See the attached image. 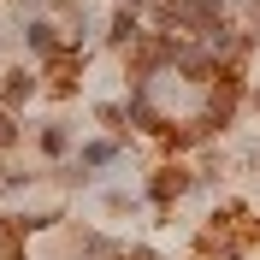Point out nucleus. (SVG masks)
Listing matches in <instances>:
<instances>
[{"instance_id": "12", "label": "nucleus", "mask_w": 260, "mask_h": 260, "mask_svg": "<svg viewBox=\"0 0 260 260\" xmlns=\"http://www.w3.org/2000/svg\"><path fill=\"white\" fill-rule=\"evenodd\" d=\"M254 107H260V95H254Z\"/></svg>"}, {"instance_id": "7", "label": "nucleus", "mask_w": 260, "mask_h": 260, "mask_svg": "<svg viewBox=\"0 0 260 260\" xmlns=\"http://www.w3.org/2000/svg\"><path fill=\"white\" fill-rule=\"evenodd\" d=\"M30 95H36V77H30V71H6V107H24Z\"/></svg>"}, {"instance_id": "11", "label": "nucleus", "mask_w": 260, "mask_h": 260, "mask_svg": "<svg viewBox=\"0 0 260 260\" xmlns=\"http://www.w3.org/2000/svg\"><path fill=\"white\" fill-rule=\"evenodd\" d=\"M118 6H130V12H136V6H142V0H118Z\"/></svg>"}, {"instance_id": "8", "label": "nucleus", "mask_w": 260, "mask_h": 260, "mask_svg": "<svg viewBox=\"0 0 260 260\" xmlns=\"http://www.w3.org/2000/svg\"><path fill=\"white\" fill-rule=\"evenodd\" d=\"M107 160H118V142H83L77 154V166H107Z\"/></svg>"}, {"instance_id": "2", "label": "nucleus", "mask_w": 260, "mask_h": 260, "mask_svg": "<svg viewBox=\"0 0 260 260\" xmlns=\"http://www.w3.org/2000/svg\"><path fill=\"white\" fill-rule=\"evenodd\" d=\"M189 172H183V166H166V172H160V178H154V183H148V195H154V201H160V207H166V201H178V195L183 189H189Z\"/></svg>"}, {"instance_id": "9", "label": "nucleus", "mask_w": 260, "mask_h": 260, "mask_svg": "<svg viewBox=\"0 0 260 260\" xmlns=\"http://www.w3.org/2000/svg\"><path fill=\"white\" fill-rule=\"evenodd\" d=\"M65 148H71V136H65L59 124H48V130H42V154H65Z\"/></svg>"}, {"instance_id": "5", "label": "nucleus", "mask_w": 260, "mask_h": 260, "mask_svg": "<svg viewBox=\"0 0 260 260\" xmlns=\"http://www.w3.org/2000/svg\"><path fill=\"white\" fill-rule=\"evenodd\" d=\"M136 36H142V24H136V12H130V6H118V18H113V30H107V42H113V48H130Z\"/></svg>"}, {"instance_id": "4", "label": "nucleus", "mask_w": 260, "mask_h": 260, "mask_svg": "<svg viewBox=\"0 0 260 260\" xmlns=\"http://www.w3.org/2000/svg\"><path fill=\"white\" fill-rule=\"evenodd\" d=\"M24 42H30V48H36V53H42V59H53V53H59V48H65V36H59V30H53V24H42V18H36L30 30H24Z\"/></svg>"}, {"instance_id": "6", "label": "nucleus", "mask_w": 260, "mask_h": 260, "mask_svg": "<svg viewBox=\"0 0 260 260\" xmlns=\"http://www.w3.org/2000/svg\"><path fill=\"white\" fill-rule=\"evenodd\" d=\"M118 254H124V248H118L113 237H83L77 243V260H118Z\"/></svg>"}, {"instance_id": "10", "label": "nucleus", "mask_w": 260, "mask_h": 260, "mask_svg": "<svg viewBox=\"0 0 260 260\" xmlns=\"http://www.w3.org/2000/svg\"><path fill=\"white\" fill-rule=\"evenodd\" d=\"M12 136H18V118H12V113H6V107H0V148L12 142Z\"/></svg>"}, {"instance_id": "3", "label": "nucleus", "mask_w": 260, "mask_h": 260, "mask_svg": "<svg viewBox=\"0 0 260 260\" xmlns=\"http://www.w3.org/2000/svg\"><path fill=\"white\" fill-rule=\"evenodd\" d=\"M24 219L18 213H0V260H24Z\"/></svg>"}, {"instance_id": "1", "label": "nucleus", "mask_w": 260, "mask_h": 260, "mask_svg": "<svg viewBox=\"0 0 260 260\" xmlns=\"http://www.w3.org/2000/svg\"><path fill=\"white\" fill-rule=\"evenodd\" d=\"M231 24V6L225 0H172V6H160V30L172 36H213V30H225Z\"/></svg>"}]
</instances>
